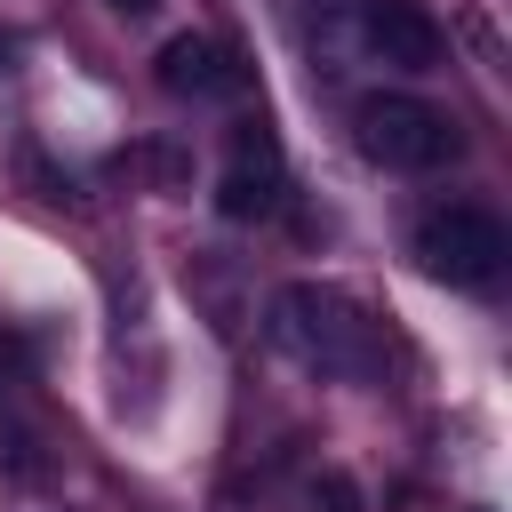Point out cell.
I'll use <instances>...</instances> for the list:
<instances>
[{"mask_svg":"<svg viewBox=\"0 0 512 512\" xmlns=\"http://www.w3.org/2000/svg\"><path fill=\"white\" fill-rule=\"evenodd\" d=\"M312 504H320V512H360V488H352L344 472H320V480H312Z\"/></svg>","mask_w":512,"mask_h":512,"instance_id":"cell-7","label":"cell"},{"mask_svg":"<svg viewBox=\"0 0 512 512\" xmlns=\"http://www.w3.org/2000/svg\"><path fill=\"white\" fill-rule=\"evenodd\" d=\"M360 48L392 72H440V56H448L424 0H360Z\"/></svg>","mask_w":512,"mask_h":512,"instance_id":"cell-5","label":"cell"},{"mask_svg":"<svg viewBox=\"0 0 512 512\" xmlns=\"http://www.w3.org/2000/svg\"><path fill=\"white\" fill-rule=\"evenodd\" d=\"M112 16H160V0H104Z\"/></svg>","mask_w":512,"mask_h":512,"instance_id":"cell-8","label":"cell"},{"mask_svg":"<svg viewBox=\"0 0 512 512\" xmlns=\"http://www.w3.org/2000/svg\"><path fill=\"white\" fill-rule=\"evenodd\" d=\"M272 344L312 376H344V384L376 376V320L328 280H288L272 296Z\"/></svg>","mask_w":512,"mask_h":512,"instance_id":"cell-1","label":"cell"},{"mask_svg":"<svg viewBox=\"0 0 512 512\" xmlns=\"http://www.w3.org/2000/svg\"><path fill=\"white\" fill-rule=\"evenodd\" d=\"M416 264L432 272V280H448V288H496L504 280V256H512V232H504V216L496 208H480V200H440V208H424L416 216Z\"/></svg>","mask_w":512,"mask_h":512,"instance_id":"cell-3","label":"cell"},{"mask_svg":"<svg viewBox=\"0 0 512 512\" xmlns=\"http://www.w3.org/2000/svg\"><path fill=\"white\" fill-rule=\"evenodd\" d=\"M280 200H288V176H280L272 128L264 120H240L232 128V168L216 184V216L224 224H264V216H280Z\"/></svg>","mask_w":512,"mask_h":512,"instance_id":"cell-4","label":"cell"},{"mask_svg":"<svg viewBox=\"0 0 512 512\" xmlns=\"http://www.w3.org/2000/svg\"><path fill=\"white\" fill-rule=\"evenodd\" d=\"M152 80H160L176 104H216V96H240V64H232V48H224L216 32H176V40H160Z\"/></svg>","mask_w":512,"mask_h":512,"instance_id":"cell-6","label":"cell"},{"mask_svg":"<svg viewBox=\"0 0 512 512\" xmlns=\"http://www.w3.org/2000/svg\"><path fill=\"white\" fill-rule=\"evenodd\" d=\"M352 144L368 168H392V176H432L448 160H464V128L456 112L408 96V88H368L352 104Z\"/></svg>","mask_w":512,"mask_h":512,"instance_id":"cell-2","label":"cell"}]
</instances>
